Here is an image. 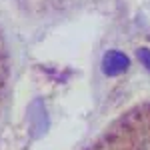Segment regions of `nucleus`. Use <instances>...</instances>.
Segmentation results:
<instances>
[{"label": "nucleus", "instance_id": "f257e3e1", "mask_svg": "<svg viewBox=\"0 0 150 150\" xmlns=\"http://www.w3.org/2000/svg\"><path fill=\"white\" fill-rule=\"evenodd\" d=\"M128 66H130V60L120 50H108L102 58V72L106 76H118V74L126 72Z\"/></svg>", "mask_w": 150, "mask_h": 150}, {"label": "nucleus", "instance_id": "f03ea898", "mask_svg": "<svg viewBox=\"0 0 150 150\" xmlns=\"http://www.w3.org/2000/svg\"><path fill=\"white\" fill-rule=\"evenodd\" d=\"M26 2H30V4H38L40 8H62V6H66V4H72V2H76V0H26Z\"/></svg>", "mask_w": 150, "mask_h": 150}, {"label": "nucleus", "instance_id": "7ed1b4c3", "mask_svg": "<svg viewBox=\"0 0 150 150\" xmlns=\"http://www.w3.org/2000/svg\"><path fill=\"white\" fill-rule=\"evenodd\" d=\"M138 56L146 62V66H150V54H148V50H140L138 52Z\"/></svg>", "mask_w": 150, "mask_h": 150}]
</instances>
